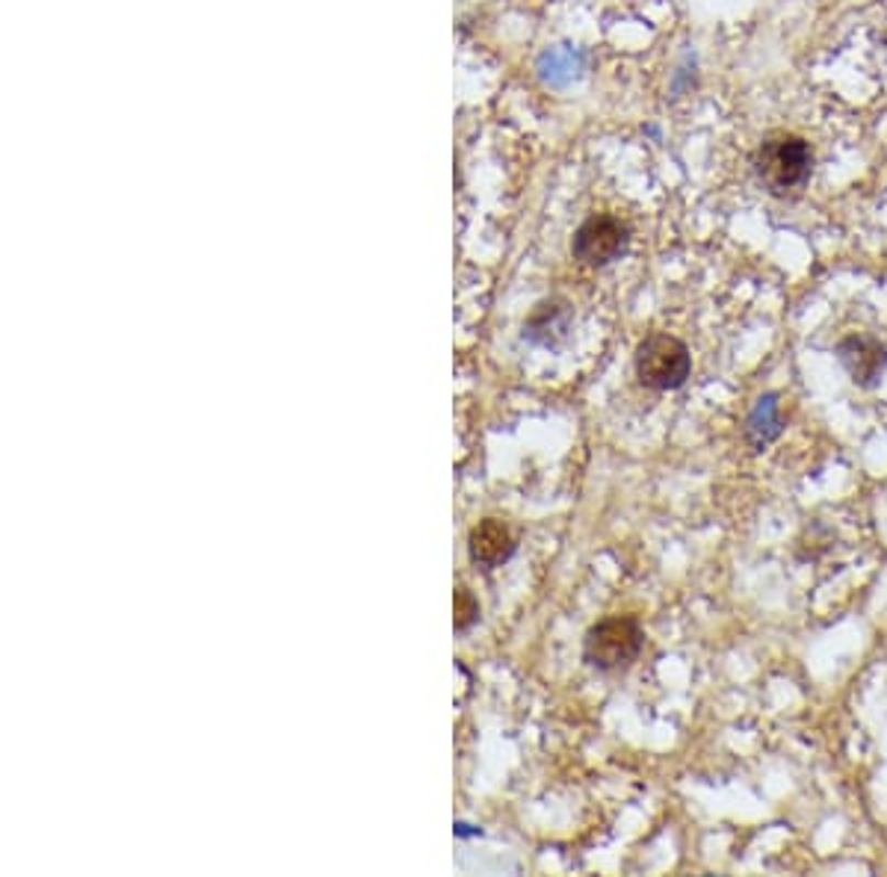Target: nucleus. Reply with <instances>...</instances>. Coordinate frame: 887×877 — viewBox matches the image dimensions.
Returning a JSON list of instances; mask_svg holds the SVG:
<instances>
[{
    "label": "nucleus",
    "instance_id": "nucleus-3",
    "mask_svg": "<svg viewBox=\"0 0 887 877\" xmlns=\"http://www.w3.org/2000/svg\"><path fill=\"white\" fill-rule=\"evenodd\" d=\"M645 636L634 617H606L585 633L583 659L598 671H618L642 653Z\"/></svg>",
    "mask_w": 887,
    "mask_h": 877
},
{
    "label": "nucleus",
    "instance_id": "nucleus-9",
    "mask_svg": "<svg viewBox=\"0 0 887 877\" xmlns=\"http://www.w3.org/2000/svg\"><path fill=\"white\" fill-rule=\"evenodd\" d=\"M585 57L583 50L571 48V45H556V48H547L536 62L538 78L545 80L547 87L562 89L568 83H575L580 75H583Z\"/></svg>",
    "mask_w": 887,
    "mask_h": 877
},
{
    "label": "nucleus",
    "instance_id": "nucleus-8",
    "mask_svg": "<svg viewBox=\"0 0 887 877\" xmlns=\"http://www.w3.org/2000/svg\"><path fill=\"white\" fill-rule=\"evenodd\" d=\"M568 326H571V310L566 301H542L530 314L524 338L536 346H556L559 340H566Z\"/></svg>",
    "mask_w": 887,
    "mask_h": 877
},
{
    "label": "nucleus",
    "instance_id": "nucleus-2",
    "mask_svg": "<svg viewBox=\"0 0 887 877\" xmlns=\"http://www.w3.org/2000/svg\"><path fill=\"white\" fill-rule=\"evenodd\" d=\"M636 378L639 385L651 387V390H678L686 385V378L693 373V355L683 340L672 334H648V338L636 346Z\"/></svg>",
    "mask_w": 887,
    "mask_h": 877
},
{
    "label": "nucleus",
    "instance_id": "nucleus-7",
    "mask_svg": "<svg viewBox=\"0 0 887 877\" xmlns=\"http://www.w3.org/2000/svg\"><path fill=\"white\" fill-rule=\"evenodd\" d=\"M784 425H787V417L781 411V394H763L746 417L742 437L754 453H763L766 446L778 441Z\"/></svg>",
    "mask_w": 887,
    "mask_h": 877
},
{
    "label": "nucleus",
    "instance_id": "nucleus-6",
    "mask_svg": "<svg viewBox=\"0 0 887 877\" xmlns=\"http://www.w3.org/2000/svg\"><path fill=\"white\" fill-rule=\"evenodd\" d=\"M468 553L470 561L479 565V568H500L503 561L512 559L515 553V538L503 521L498 517H488V521H479L474 529H470L468 538Z\"/></svg>",
    "mask_w": 887,
    "mask_h": 877
},
{
    "label": "nucleus",
    "instance_id": "nucleus-4",
    "mask_svg": "<svg viewBox=\"0 0 887 877\" xmlns=\"http://www.w3.org/2000/svg\"><path fill=\"white\" fill-rule=\"evenodd\" d=\"M627 237H630V231L622 219H615L610 213H595L592 219H585L577 228L575 240H571V254L583 266H606L627 249Z\"/></svg>",
    "mask_w": 887,
    "mask_h": 877
},
{
    "label": "nucleus",
    "instance_id": "nucleus-1",
    "mask_svg": "<svg viewBox=\"0 0 887 877\" xmlns=\"http://www.w3.org/2000/svg\"><path fill=\"white\" fill-rule=\"evenodd\" d=\"M814 155L810 145L796 134H770L754 155V172L772 195H787L799 190L810 178Z\"/></svg>",
    "mask_w": 887,
    "mask_h": 877
},
{
    "label": "nucleus",
    "instance_id": "nucleus-5",
    "mask_svg": "<svg viewBox=\"0 0 887 877\" xmlns=\"http://www.w3.org/2000/svg\"><path fill=\"white\" fill-rule=\"evenodd\" d=\"M840 367L846 369L852 385L861 390H873L882 385L887 373V346L869 334H849L834 349Z\"/></svg>",
    "mask_w": 887,
    "mask_h": 877
},
{
    "label": "nucleus",
    "instance_id": "nucleus-10",
    "mask_svg": "<svg viewBox=\"0 0 887 877\" xmlns=\"http://www.w3.org/2000/svg\"><path fill=\"white\" fill-rule=\"evenodd\" d=\"M477 620H479V603L474 600V594H470L465 585H458L456 589V629L458 633H465V629L474 627Z\"/></svg>",
    "mask_w": 887,
    "mask_h": 877
}]
</instances>
